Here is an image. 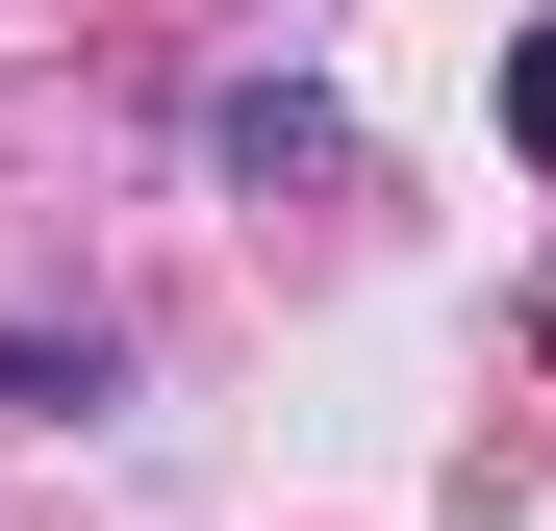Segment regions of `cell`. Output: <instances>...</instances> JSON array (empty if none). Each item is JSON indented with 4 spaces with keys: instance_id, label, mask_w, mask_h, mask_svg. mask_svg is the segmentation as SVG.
<instances>
[{
    "instance_id": "6da1fadb",
    "label": "cell",
    "mask_w": 556,
    "mask_h": 531,
    "mask_svg": "<svg viewBox=\"0 0 556 531\" xmlns=\"http://www.w3.org/2000/svg\"><path fill=\"white\" fill-rule=\"evenodd\" d=\"M203 152L253 177V203H329V177H354V102H329V76H228V102H203Z\"/></svg>"
},
{
    "instance_id": "7a4b0ae2",
    "label": "cell",
    "mask_w": 556,
    "mask_h": 531,
    "mask_svg": "<svg viewBox=\"0 0 556 531\" xmlns=\"http://www.w3.org/2000/svg\"><path fill=\"white\" fill-rule=\"evenodd\" d=\"M127 405V329L102 304H0V430H102Z\"/></svg>"
},
{
    "instance_id": "3957f363",
    "label": "cell",
    "mask_w": 556,
    "mask_h": 531,
    "mask_svg": "<svg viewBox=\"0 0 556 531\" xmlns=\"http://www.w3.org/2000/svg\"><path fill=\"white\" fill-rule=\"evenodd\" d=\"M506 152H531V177H556V26H531V51H506Z\"/></svg>"
}]
</instances>
